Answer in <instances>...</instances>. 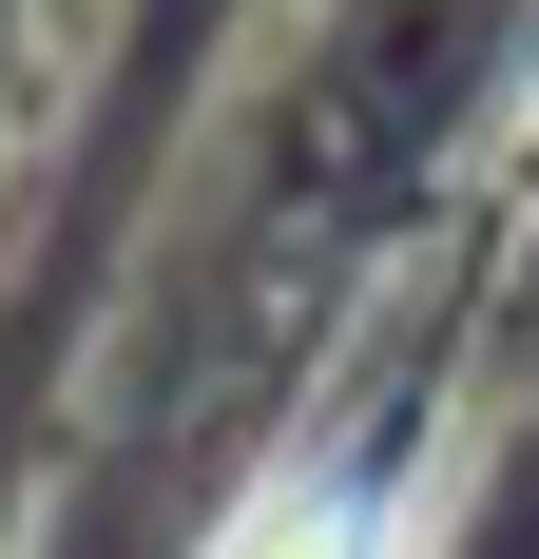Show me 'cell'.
Returning a JSON list of instances; mask_svg holds the SVG:
<instances>
[{"label": "cell", "mask_w": 539, "mask_h": 559, "mask_svg": "<svg viewBox=\"0 0 539 559\" xmlns=\"http://www.w3.org/2000/svg\"><path fill=\"white\" fill-rule=\"evenodd\" d=\"M213 559H385V483H347V463H270L251 502L213 521Z\"/></svg>", "instance_id": "cell-1"}]
</instances>
